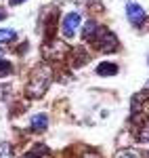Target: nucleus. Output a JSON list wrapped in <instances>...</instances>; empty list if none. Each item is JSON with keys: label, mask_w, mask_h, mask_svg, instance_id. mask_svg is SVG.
<instances>
[{"label": "nucleus", "mask_w": 149, "mask_h": 158, "mask_svg": "<svg viewBox=\"0 0 149 158\" xmlns=\"http://www.w3.org/2000/svg\"><path fill=\"white\" fill-rule=\"evenodd\" d=\"M50 70L46 65H38L34 68V72L29 74V80H27V86H25V93L29 95V97H42L44 93H46V89L50 85Z\"/></svg>", "instance_id": "nucleus-1"}, {"label": "nucleus", "mask_w": 149, "mask_h": 158, "mask_svg": "<svg viewBox=\"0 0 149 158\" xmlns=\"http://www.w3.org/2000/svg\"><path fill=\"white\" fill-rule=\"evenodd\" d=\"M90 42H92L95 49L101 51V53H113V51H118V38L113 36V32H109L107 27H101V25H99L97 34L92 36Z\"/></svg>", "instance_id": "nucleus-2"}, {"label": "nucleus", "mask_w": 149, "mask_h": 158, "mask_svg": "<svg viewBox=\"0 0 149 158\" xmlns=\"http://www.w3.org/2000/svg\"><path fill=\"white\" fill-rule=\"evenodd\" d=\"M78 27H80V13H76V11L67 13V15L63 17V21H61V32H63V36H65V38L76 36Z\"/></svg>", "instance_id": "nucleus-3"}, {"label": "nucleus", "mask_w": 149, "mask_h": 158, "mask_svg": "<svg viewBox=\"0 0 149 158\" xmlns=\"http://www.w3.org/2000/svg\"><path fill=\"white\" fill-rule=\"evenodd\" d=\"M126 15H128V21L132 25H141L143 19H145V11H143V6L137 4V2H128L126 4Z\"/></svg>", "instance_id": "nucleus-4"}, {"label": "nucleus", "mask_w": 149, "mask_h": 158, "mask_svg": "<svg viewBox=\"0 0 149 158\" xmlns=\"http://www.w3.org/2000/svg\"><path fill=\"white\" fill-rule=\"evenodd\" d=\"M46 124H49V118H46V114H36V116H32V122H29V127H32V131H44L46 129Z\"/></svg>", "instance_id": "nucleus-5"}, {"label": "nucleus", "mask_w": 149, "mask_h": 158, "mask_svg": "<svg viewBox=\"0 0 149 158\" xmlns=\"http://www.w3.org/2000/svg\"><path fill=\"white\" fill-rule=\"evenodd\" d=\"M97 74L99 76H113V74H118V65L109 63V61H103V63L97 65Z\"/></svg>", "instance_id": "nucleus-6"}, {"label": "nucleus", "mask_w": 149, "mask_h": 158, "mask_svg": "<svg viewBox=\"0 0 149 158\" xmlns=\"http://www.w3.org/2000/svg\"><path fill=\"white\" fill-rule=\"evenodd\" d=\"M97 30H99L97 21H92V19H90V21H86V23H84V30H82V36H84V40H88V42H90V40H92V36L97 34Z\"/></svg>", "instance_id": "nucleus-7"}, {"label": "nucleus", "mask_w": 149, "mask_h": 158, "mask_svg": "<svg viewBox=\"0 0 149 158\" xmlns=\"http://www.w3.org/2000/svg\"><path fill=\"white\" fill-rule=\"evenodd\" d=\"M42 154H44V156H49V148L36 143V148H34V150H29L23 158H42Z\"/></svg>", "instance_id": "nucleus-8"}, {"label": "nucleus", "mask_w": 149, "mask_h": 158, "mask_svg": "<svg viewBox=\"0 0 149 158\" xmlns=\"http://www.w3.org/2000/svg\"><path fill=\"white\" fill-rule=\"evenodd\" d=\"M113 158H141V152L135 148H126V150H120Z\"/></svg>", "instance_id": "nucleus-9"}, {"label": "nucleus", "mask_w": 149, "mask_h": 158, "mask_svg": "<svg viewBox=\"0 0 149 158\" xmlns=\"http://www.w3.org/2000/svg\"><path fill=\"white\" fill-rule=\"evenodd\" d=\"M137 137L141 139V141H149V118L143 122V124H141V129H139Z\"/></svg>", "instance_id": "nucleus-10"}, {"label": "nucleus", "mask_w": 149, "mask_h": 158, "mask_svg": "<svg viewBox=\"0 0 149 158\" xmlns=\"http://www.w3.org/2000/svg\"><path fill=\"white\" fill-rule=\"evenodd\" d=\"M15 152H13L11 143H0V158H13Z\"/></svg>", "instance_id": "nucleus-11"}, {"label": "nucleus", "mask_w": 149, "mask_h": 158, "mask_svg": "<svg viewBox=\"0 0 149 158\" xmlns=\"http://www.w3.org/2000/svg\"><path fill=\"white\" fill-rule=\"evenodd\" d=\"M15 38V32L13 30H0V42H9Z\"/></svg>", "instance_id": "nucleus-12"}, {"label": "nucleus", "mask_w": 149, "mask_h": 158, "mask_svg": "<svg viewBox=\"0 0 149 158\" xmlns=\"http://www.w3.org/2000/svg\"><path fill=\"white\" fill-rule=\"evenodd\" d=\"M11 72V63L6 59H0V76H4V74Z\"/></svg>", "instance_id": "nucleus-13"}, {"label": "nucleus", "mask_w": 149, "mask_h": 158, "mask_svg": "<svg viewBox=\"0 0 149 158\" xmlns=\"http://www.w3.org/2000/svg\"><path fill=\"white\" fill-rule=\"evenodd\" d=\"M82 158H101V156H99V152H92V150H88V152H86V154H84Z\"/></svg>", "instance_id": "nucleus-14"}, {"label": "nucleus", "mask_w": 149, "mask_h": 158, "mask_svg": "<svg viewBox=\"0 0 149 158\" xmlns=\"http://www.w3.org/2000/svg\"><path fill=\"white\" fill-rule=\"evenodd\" d=\"M21 2H25V0H11V4H21Z\"/></svg>", "instance_id": "nucleus-15"}, {"label": "nucleus", "mask_w": 149, "mask_h": 158, "mask_svg": "<svg viewBox=\"0 0 149 158\" xmlns=\"http://www.w3.org/2000/svg\"><path fill=\"white\" fill-rule=\"evenodd\" d=\"M4 17H6V13H4V11H0V21H2Z\"/></svg>", "instance_id": "nucleus-16"}, {"label": "nucleus", "mask_w": 149, "mask_h": 158, "mask_svg": "<svg viewBox=\"0 0 149 158\" xmlns=\"http://www.w3.org/2000/svg\"><path fill=\"white\" fill-rule=\"evenodd\" d=\"M147 158H149V154H147Z\"/></svg>", "instance_id": "nucleus-17"}]
</instances>
